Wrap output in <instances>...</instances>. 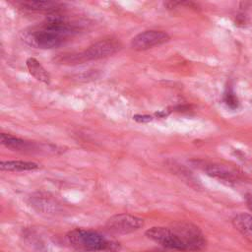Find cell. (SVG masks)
<instances>
[{
	"label": "cell",
	"instance_id": "4",
	"mask_svg": "<svg viewBox=\"0 0 252 252\" xmlns=\"http://www.w3.org/2000/svg\"><path fill=\"white\" fill-rule=\"evenodd\" d=\"M184 246V251L200 252L206 248L207 240L202 230L190 221H176L170 225Z\"/></svg>",
	"mask_w": 252,
	"mask_h": 252
},
{
	"label": "cell",
	"instance_id": "3",
	"mask_svg": "<svg viewBox=\"0 0 252 252\" xmlns=\"http://www.w3.org/2000/svg\"><path fill=\"white\" fill-rule=\"evenodd\" d=\"M121 46V42L117 38L112 36L104 37L93 43L82 52L64 54L57 60L59 63L63 64H81L84 62L98 60L111 56L119 51Z\"/></svg>",
	"mask_w": 252,
	"mask_h": 252
},
{
	"label": "cell",
	"instance_id": "6",
	"mask_svg": "<svg viewBox=\"0 0 252 252\" xmlns=\"http://www.w3.org/2000/svg\"><path fill=\"white\" fill-rule=\"evenodd\" d=\"M145 234L149 239L160 244L165 248L177 251H184L183 244L170 226H153L149 228L145 232Z\"/></svg>",
	"mask_w": 252,
	"mask_h": 252
},
{
	"label": "cell",
	"instance_id": "5",
	"mask_svg": "<svg viewBox=\"0 0 252 252\" xmlns=\"http://www.w3.org/2000/svg\"><path fill=\"white\" fill-rule=\"evenodd\" d=\"M144 220L129 214H116L110 217L105 227L112 233L128 234L139 230L144 226Z\"/></svg>",
	"mask_w": 252,
	"mask_h": 252
},
{
	"label": "cell",
	"instance_id": "15",
	"mask_svg": "<svg viewBox=\"0 0 252 252\" xmlns=\"http://www.w3.org/2000/svg\"><path fill=\"white\" fill-rule=\"evenodd\" d=\"M133 119L135 121H137V122H149L153 118L150 115H140V114H137V115L133 116Z\"/></svg>",
	"mask_w": 252,
	"mask_h": 252
},
{
	"label": "cell",
	"instance_id": "8",
	"mask_svg": "<svg viewBox=\"0 0 252 252\" xmlns=\"http://www.w3.org/2000/svg\"><path fill=\"white\" fill-rule=\"evenodd\" d=\"M0 141L3 146L13 151L33 152L38 150V145H36L35 143L23 140L19 137H16L7 133H2L0 135Z\"/></svg>",
	"mask_w": 252,
	"mask_h": 252
},
{
	"label": "cell",
	"instance_id": "1",
	"mask_svg": "<svg viewBox=\"0 0 252 252\" xmlns=\"http://www.w3.org/2000/svg\"><path fill=\"white\" fill-rule=\"evenodd\" d=\"M77 32L78 27L75 24L53 14L43 23L25 31L23 40L35 48L51 49L62 45Z\"/></svg>",
	"mask_w": 252,
	"mask_h": 252
},
{
	"label": "cell",
	"instance_id": "16",
	"mask_svg": "<svg viewBox=\"0 0 252 252\" xmlns=\"http://www.w3.org/2000/svg\"><path fill=\"white\" fill-rule=\"evenodd\" d=\"M245 201H246V204H247V206H248V208L252 211V194H250V195H247L246 196V199H245Z\"/></svg>",
	"mask_w": 252,
	"mask_h": 252
},
{
	"label": "cell",
	"instance_id": "14",
	"mask_svg": "<svg viewBox=\"0 0 252 252\" xmlns=\"http://www.w3.org/2000/svg\"><path fill=\"white\" fill-rule=\"evenodd\" d=\"M223 102L229 107V108H237L238 107V98L236 96V94H234V92L230 89H227L226 92L223 94Z\"/></svg>",
	"mask_w": 252,
	"mask_h": 252
},
{
	"label": "cell",
	"instance_id": "13",
	"mask_svg": "<svg viewBox=\"0 0 252 252\" xmlns=\"http://www.w3.org/2000/svg\"><path fill=\"white\" fill-rule=\"evenodd\" d=\"M27 68L32 76H33L37 81L42 82L44 84L50 83V75L47 70L40 64L38 60L33 57H30L26 61Z\"/></svg>",
	"mask_w": 252,
	"mask_h": 252
},
{
	"label": "cell",
	"instance_id": "11",
	"mask_svg": "<svg viewBox=\"0 0 252 252\" xmlns=\"http://www.w3.org/2000/svg\"><path fill=\"white\" fill-rule=\"evenodd\" d=\"M232 224L244 238L252 243V215L247 213L237 214L232 219Z\"/></svg>",
	"mask_w": 252,
	"mask_h": 252
},
{
	"label": "cell",
	"instance_id": "10",
	"mask_svg": "<svg viewBox=\"0 0 252 252\" xmlns=\"http://www.w3.org/2000/svg\"><path fill=\"white\" fill-rule=\"evenodd\" d=\"M18 6L30 11L35 12H51L55 13L61 8V3L55 1H18L16 2Z\"/></svg>",
	"mask_w": 252,
	"mask_h": 252
},
{
	"label": "cell",
	"instance_id": "12",
	"mask_svg": "<svg viewBox=\"0 0 252 252\" xmlns=\"http://www.w3.org/2000/svg\"><path fill=\"white\" fill-rule=\"evenodd\" d=\"M39 168V164L29 160H3L0 169L4 171H30Z\"/></svg>",
	"mask_w": 252,
	"mask_h": 252
},
{
	"label": "cell",
	"instance_id": "9",
	"mask_svg": "<svg viewBox=\"0 0 252 252\" xmlns=\"http://www.w3.org/2000/svg\"><path fill=\"white\" fill-rule=\"evenodd\" d=\"M201 167L208 175L220 180L226 182H235L237 180V173L222 164L205 162Z\"/></svg>",
	"mask_w": 252,
	"mask_h": 252
},
{
	"label": "cell",
	"instance_id": "2",
	"mask_svg": "<svg viewBox=\"0 0 252 252\" xmlns=\"http://www.w3.org/2000/svg\"><path fill=\"white\" fill-rule=\"evenodd\" d=\"M68 243L76 250L83 252H118L120 245L114 240L107 239L96 230L88 228H74L66 235Z\"/></svg>",
	"mask_w": 252,
	"mask_h": 252
},
{
	"label": "cell",
	"instance_id": "7",
	"mask_svg": "<svg viewBox=\"0 0 252 252\" xmlns=\"http://www.w3.org/2000/svg\"><path fill=\"white\" fill-rule=\"evenodd\" d=\"M170 39L167 32L162 31L149 30L136 34L131 40V47L134 50L143 51L154 46L163 44Z\"/></svg>",
	"mask_w": 252,
	"mask_h": 252
}]
</instances>
